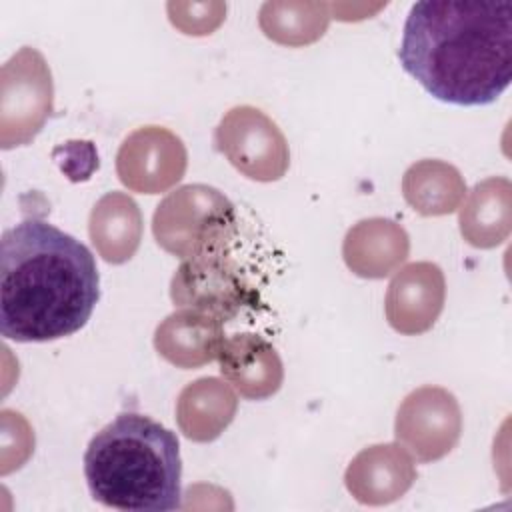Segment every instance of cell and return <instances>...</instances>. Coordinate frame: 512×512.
<instances>
[{"mask_svg": "<svg viewBox=\"0 0 512 512\" xmlns=\"http://www.w3.org/2000/svg\"><path fill=\"white\" fill-rule=\"evenodd\" d=\"M398 60L440 102H496L512 80V2H416L404 22Z\"/></svg>", "mask_w": 512, "mask_h": 512, "instance_id": "6da1fadb", "label": "cell"}, {"mask_svg": "<svg viewBox=\"0 0 512 512\" xmlns=\"http://www.w3.org/2000/svg\"><path fill=\"white\" fill-rule=\"evenodd\" d=\"M100 298L92 252L74 236L26 218L0 240V332L14 342L66 338Z\"/></svg>", "mask_w": 512, "mask_h": 512, "instance_id": "7a4b0ae2", "label": "cell"}, {"mask_svg": "<svg viewBox=\"0 0 512 512\" xmlns=\"http://www.w3.org/2000/svg\"><path fill=\"white\" fill-rule=\"evenodd\" d=\"M84 476L96 502L126 512L180 508L182 460L172 430L138 412H122L90 440Z\"/></svg>", "mask_w": 512, "mask_h": 512, "instance_id": "3957f363", "label": "cell"}, {"mask_svg": "<svg viewBox=\"0 0 512 512\" xmlns=\"http://www.w3.org/2000/svg\"><path fill=\"white\" fill-rule=\"evenodd\" d=\"M236 230L232 202L206 184H188L170 192L152 218L158 246L182 260L226 252Z\"/></svg>", "mask_w": 512, "mask_h": 512, "instance_id": "277c9868", "label": "cell"}, {"mask_svg": "<svg viewBox=\"0 0 512 512\" xmlns=\"http://www.w3.org/2000/svg\"><path fill=\"white\" fill-rule=\"evenodd\" d=\"M170 298L176 306L208 314L222 324L258 302L256 290L228 258V250L184 260L170 282Z\"/></svg>", "mask_w": 512, "mask_h": 512, "instance_id": "5b68a950", "label": "cell"}, {"mask_svg": "<svg viewBox=\"0 0 512 512\" xmlns=\"http://www.w3.org/2000/svg\"><path fill=\"white\" fill-rule=\"evenodd\" d=\"M50 112V70L40 52L24 46L2 66V148L28 144Z\"/></svg>", "mask_w": 512, "mask_h": 512, "instance_id": "8992f818", "label": "cell"}, {"mask_svg": "<svg viewBox=\"0 0 512 512\" xmlns=\"http://www.w3.org/2000/svg\"><path fill=\"white\" fill-rule=\"evenodd\" d=\"M216 148L244 176L272 182L284 176L290 154L276 122L252 106L232 108L216 128Z\"/></svg>", "mask_w": 512, "mask_h": 512, "instance_id": "52a82bcc", "label": "cell"}, {"mask_svg": "<svg viewBox=\"0 0 512 512\" xmlns=\"http://www.w3.org/2000/svg\"><path fill=\"white\" fill-rule=\"evenodd\" d=\"M460 408L456 398L436 386L414 390L398 408L394 434L420 462L446 456L460 438Z\"/></svg>", "mask_w": 512, "mask_h": 512, "instance_id": "ba28073f", "label": "cell"}, {"mask_svg": "<svg viewBox=\"0 0 512 512\" xmlns=\"http://www.w3.org/2000/svg\"><path fill=\"white\" fill-rule=\"evenodd\" d=\"M116 170L120 182L130 190L158 194L184 176L186 148L170 130L144 126L122 142Z\"/></svg>", "mask_w": 512, "mask_h": 512, "instance_id": "9c48e42d", "label": "cell"}, {"mask_svg": "<svg viewBox=\"0 0 512 512\" xmlns=\"http://www.w3.org/2000/svg\"><path fill=\"white\" fill-rule=\"evenodd\" d=\"M444 306V276L436 264L414 262L402 268L386 294V318L402 334L426 332Z\"/></svg>", "mask_w": 512, "mask_h": 512, "instance_id": "30bf717a", "label": "cell"}, {"mask_svg": "<svg viewBox=\"0 0 512 512\" xmlns=\"http://www.w3.org/2000/svg\"><path fill=\"white\" fill-rule=\"evenodd\" d=\"M216 360L222 376L250 400L276 394L284 378L278 352L258 334L242 332L224 338Z\"/></svg>", "mask_w": 512, "mask_h": 512, "instance_id": "8fae6325", "label": "cell"}, {"mask_svg": "<svg viewBox=\"0 0 512 512\" xmlns=\"http://www.w3.org/2000/svg\"><path fill=\"white\" fill-rule=\"evenodd\" d=\"M412 460L398 444H378L362 450L346 470V488L362 504H388L414 482Z\"/></svg>", "mask_w": 512, "mask_h": 512, "instance_id": "7c38bea8", "label": "cell"}, {"mask_svg": "<svg viewBox=\"0 0 512 512\" xmlns=\"http://www.w3.org/2000/svg\"><path fill=\"white\" fill-rule=\"evenodd\" d=\"M222 342V322L196 310H178L170 314L154 334L158 354L184 370L216 360Z\"/></svg>", "mask_w": 512, "mask_h": 512, "instance_id": "4fadbf2b", "label": "cell"}, {"mask_svg": "<svg viewBox=\"0 0 512 512\" xmlns=\"http://www.w3.org/2000/svg\"><path fill=\"white\" fill-rule=\"evenodd\" d=\"M408 236L392 220L370 218L358 222L344 238L348 268L364 278H384L408 256Z\"/></svg>", "mask_w": 512, "mask_h": 512, "instance_id": "5bb4252c", "label": "cell"}, {"mask_svg": "<svg viewBox=\"0 0 512 512\" xmlns=\"http://www.w3.org/2000/svg\"><path fill=\"white\" fill-rule=\"evenodd\" d=\"M88 232L106 262L130 260L142 238V216L136 202L122 192L102 196L90 212Z\"/></svg>", "mask_w": 512, "mask_h": 512, "instance_id": "9a60e30c", "label": "cell"}, {"mask_svg": "<svg viewBox=\"0 0 512 512\" xmlns=\"http://www.w3.org/2000/svg\"><path fill=\"white\" fill-rule=\"evenodd\" d=\"M236 396L218 378H200L188 384L178 398V426L186 438L210 442L232 422Z\"/></svg>", "mask_w": 512, "mask_h": 512, "instance_id": "2e32d148", "label": "cell"}, {"mask_svg": "<svg viewBox=\"0 0 512 512\" xmlns=\"http://www.w3.org/2000/svg\"><path fill=\"white\" fill-rule=\"evenodd\" d=\"M510 182L490 178L476 184L460 212L462 236L476 248H492L508 236Z\"/></svg>", "mask_w": 512, "mask_h": 512, "instance_id": "e0dca14e", "label": "cell"}, {"mask_svg": "<svg viewBox=\"0 0 512 512\" xmlns=\"http://www.w3.org/2000/svg\"><path fill=\"white\" fill-rule=\"evenodd\" d=\"M402 190L416 212L424 216H440L458 208L466 186L454 166L440 160H422L406 170Z\"/></svg>", "mask_w": 512, "mask_h": 512, "instance_id": "ac0fdd59", "label": "cell"}, {"mask_svg": "<svg viewBox=\"0 0 512 512\" xmlns=\"http://www.w3.org/2000/svg\"><path fill=\"white\" fill-rule=\"evenodd\" d=\"M326 8V6H324ZM328 24V16L320 10L314 16H284L272 2L264 4L260 12V26L264 34L280 44L300 46L318 40Z\"/></svg>", "mask_w": 512, "mask_h": 512, "instance_id": "d6986e66", "label": "cell"}, {"mask_svg": "<svg viewBox=\"0 0 512 512\" xmlns=\"http://www.w3.org/2000/svg\"><path fill=\"white\" fill-rule=\"evenodd\" d=\"M54 158L60 164V170L72 180H88L90 174L98 168V154L92 142H66L54 150Z\"/></svg>", "mask_w": 512, "mask_h": 512, "instance_id": "ffe728a7", "label": "cell"}]
</instances>
